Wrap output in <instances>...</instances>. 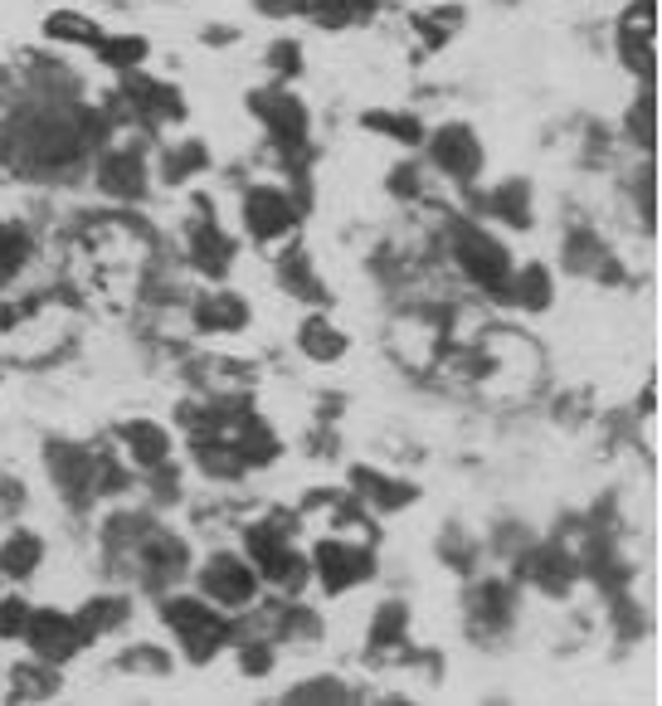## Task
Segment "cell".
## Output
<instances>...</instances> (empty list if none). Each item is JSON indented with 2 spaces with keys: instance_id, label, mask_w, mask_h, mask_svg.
<instances>
[{
  "instance_id": "obj_11",
  "label": "cell",
  "mask_w": 662,
  "mask_h": 706,
  "mask_svg": "<svg viewBox=\"0 0 662 706\" xmlns=\"http://www.w3.org/2000/svg\"><path fill=\"white\" fill-rule=\"evenodd\" d=\"M122 439L132 444L137 463H161V458H166V434L156 429V424H127V429H122Z\"/></svg>"
},
{
  "instance_id": "obj_13",
  "label": "cell",
  "mask_w": 662,
  "mask_h": 706,
  "mask_svg": "<svg viewBox=\"0 0 662 706\" xmlns=\"http://www.w3.org/2000/svg\"><path fill=\"white\" fill-rule=\"evenodd\" d=\"M516 298L526 302V307H546L551 302V278H546V268H526V273H516Z\"/></svg>"
},
{
  "instance_id": "obj_4",
  "label": "cell",
  "mask_w": 662,
  "mask_h": 706,
  "mask_svg": "<svg viewBox=\"0 0 662 706\" xmlns=\"http://www.w3.org/2000/svg\"><path fill=\"white\" fill-rule=\"evenodd\" d=\"M361 546H341V541H322L317 551H312V565H317V575H322V585L332 590H346L356 575H366L370 570V560L366 556H356Z\"/></svg>"
},
{
  "instance_id": "obj_16",
  "label": "cell",
  "mask_w": 662,
  "mask_h": 706,
  "mask_svg": "<svg viewBox=\"0 0 662 706\" xmlns=\"http://www.w3.org/2000/svg\"><path fill=\"white\" fill-rule=\"evenodd\" d=\"M302 341H307V351H312V346H317V356H322V361H332V356L341 351V336H336V332L327 327V322H317V317H312L307 327H302Z\"/></svg>"
},
{
  "instance_id": "obj_3",
  "label": "cell",
  "mask_w": 662,
  "mask_h": 706,
  "mask_svg": "<svg viewBox=\"0 0 662 706\" xmlns=\"http://www.w3.org/2000/svg\"><path fill=\"white\" fill-rule=\"evenodd\" d=\"M205 595L210 599H220V604H249L254 599V590H258V575L244 560H234V556H215L205 565Z\"/></svg>"
},
{
  "instance_id": "obj_6",
  "label": "cell",
  "mask_w": 662,
  "mask_h": 706,
  "mask_svg": "<svg viewBox=\"0 0 662 706\" xmlns=\"http://www.w3.org/2000/svg\"><path fill=\"white\" fill-rule=\"evenodd\" d=\"M244 220H249V234L273 239V234L293 229V205H288L278 190H249V200H244Z\"/></svg>"
},
{
  "instance_id": "obj_14",
  "label": "cell",
  "mask_w": 662,
  "mask_h": 706,
  "mask_svg": "<svg viewBox=\"0 0 662 706\" xmlns=\"http://www.w3.org/2000/svg\"><path fill=\"white\" fill-rule=\"evenodd\" d=\"M49 40H98V25L93 20H83V15H69V10H64V15H49Z\"/></svg>"
},
{
  "instance_id": "obj_9",
  "label": "cell",
  "mask_w": 662,
  "mask_h": 706,
  "mask_svg": "<svg viewBox=\"0 0 662 706\" xmlns=\"http://www.w3.org/2000/svg\"><path fill=\"white\" fill-rule=\"evenodd\" d=\"M40 556H44L40 536L15 531L5 546H0V570H5V575H15V580H25V575H35V570H40Z\"/></svg>"
},
{
  "instance_id": "obj_23",
  "label": "cell",
  "mask_w": 662,
  "mask_h": 706,
  "mask_svg": "<svg viewBox=\"0 0 662 706\" xmlns=\"http://www.w3.org/2000/svg\"><path fill=\"white\" fill-rule=\"evenodd\" d=\"M244 668H249L254 677H258V672L268 668V648H249V653H244Z\"/></svg>"
},
{
  "instance_id": "obj_5",
  "label": "cell",
  "mask_w": 662,
  "mask_h": 706,
  "mask_svg": "<svg viewBox=\"0 0 662 706\" xmlns=\"http://www.w3.org/2000/svg\"><path fill=\"white\" fill-rule=\"evenodd\" d=\"M30 643L40 648L44 658H69L78 643H83V634H78V624L74 619H64V614H54V609H44V614H30Z\"/></svg>"
},
{
  "instance_id": "obj_10",
  "label": "cell",
  "mask_w": 662,
  "mask_h": 706,
  "mask_svg": "<svg viewBox=\"0 0 662 706\" xmlns=\"http://www.w3.org/2000/svg\"><path fill=\"white\" fill-rule=\"evenodd\" d=\"M103 186L108 190H117V195H142V161L132 152H122V156H108V166H103Z\"/></svg>"
},
{
  "instance_id": "obj_15",
  "label": "cell",
  "mask_w": 662,
  "mask_h": 706,
  "mask_svg": "<svg viewBox=\"0 0 662 706\" xmlns=\"http://www.w3.org/2000/svg\"><path fill=\"white\" fill-rule=\"evenodd\" d=\"M190 249H195V259L205 264L210 273H220V268H224V254H229V244H224L215 229H195V239H190Z\"/></svg>"
},
{
  "instance_id": "obj_12",
  "label": "cell",
  "mask_w": 662,
  "mask_h": 706,
  "mask_svg": "<svg viewBox=\"0 0 662 706\" xmlns=\"http://www.w3.org/2000/svg\"><path fill=\"white\" fill-rule=\"evenodd\" d=\"M117 619H122V604H117V599H93L83 614H74V624H78V634H83V638L112 629Z\"/></svg>"
},
{
  "instance_id": "obj_1",
  "label": "cell",
  "mask_w": 662,
  "mask_h": 706,
  "mask_svg": "<svg viewBox=\"0 0 662 706\" xmlns=\"http://www.w3.org/2000/svg\"><path fill=\"white\" fill-rule=\"evenodd\" d=\"M166 624L176 629V638L186 643V653L195 658V663H205L224 638H229V624H224L220 614H210L200 599H171L166 604Z\"/></svg>"
},
{
  "instance_id": "obj_7",
  "label": "cell",
  "mask_w": 662,
  "mask_h": 706,
  "mask_svg": "<svg viewBox=\"0 0 662 706\" xmlns=\"http://www.w3.org/2000/svg\"><path fill=\"white\" fill-rule=\"evenodd\" d=\"M619 49H624V59L633 64L638 74H653V5H638L633 15H624V25H619Z\"/></svg>"
},
{
  "instance_id": "obj_2",
  "label": "cell",
  "mask_w": 662,
  "mask_h": 706,
  "mask_svg": "<svg viewBox=\"0 0 662 706\" xmlns=\"http://www.w3.org/2000/svg\"><path fill=\"white\" fill-rule=\"evenodd\" d=\"M458 264L473 273V283L492 288V293H507V273H512L507 249H502L497 239H487L482 229H468L463 239H458Z\"/></svg>"
},
{
  "instance_id": "obj_21",
  "label": "cell",
  "mask_w": 662,
  "mask_h": 706,
  "mask_svg": "<svg viewBox=\"0 0 662 706\" xmlns=\"http://www.w3.org/2000/svg\"><path fill=\"white\" fill-rule=\"evenodd\" d=\"M400 624H405V609H400V604L380 609V619H375V643H385V638H400Z\"/></svg>"
},
{
  "instance_id": "obj_22",
  "label": "cell",
  "mask_w": 662,
  "mask_h": 706,
  "mask_svg": "<svg viewBox=\"0 0 662 706\" xmlns=\"http://www.w3.org/2000/svg\"><path fill=\"white\" fill-rule=\"evenodd\" d=\"M497 195H502V200H497V210H502V215H512L516 224H526V205H521V186H512V190L502 186Z\"/></svg>"
},
{
  "instance_id": "obj_24",
  "label": "cell",
  "mask_w": 662,
  "mask_h": 706,
  "mask_svg": "<svg viewBox=\"0 0 662 706\" xmlns=\"http://www.w3.org/2000/svg\"><path fill=\"white\" fill-rule=\"evenodd\" d=\"M263 10H278V15H288V10H307V0H263Z\"/></svg>"
},
{
  "instance_id": "obj_20",
  "label": "cell",
  "mask_w": 662,
  "mask_h": 706,
  "mask_svg": "<svg viewBox=\"0 0 662 706\" xmlns=\"http://www.w3.org/2000/svg\"><path fill=\"white\" fill-rule=\"evenodd\" d=\"M103 54H108V64H137L142 54H147V44H142V40H122V44H103Z\"/></svg>"
},
{
  "instance_id": "obj_19",
  "label": "cell",
  "mask_w": 662,
  "mask_h": 706,
  "mask_svg": "<svg viewBox=\"0 0 662 706\" xmlns=\"http://www.w3.org/2000/svg\"><path fill=\"white\" fill-rule=\"evenodd\" d=\"M25 624H30V609L20 599H0V638H15V634H25Z\"/></svg>"
},
{
  "instance_id": "obj_8",
  "label": "cell",
  "mask_w": 662,
  "mask_h": 706,
  "mask_svg": "<svg viewBox=\"0 0 662 706\" xmlns=\"http://www.w3.org/2000/svg\"><path fill=\"white\" fill-rule=\"evenodd\" d=\"M434 156H439V166L444 171H453V176H473L478 171V137L468 127H444L439 137H434Z\"/></svg>"
},
{
  "instance_id": "obj_17",
  "label": "cell",
  "mask_w": 662,
  "mask_h": 706,
  "mask_svg": "<svg viewBox=\"0 0 662 706\" xmlns=\"http://www.w3.org/2000/svg\"><path fill=\"white\" fill-rule=\"evenodd\" d=\"M200 322H205V327H239V322H244V302H239V298H220V302H210L205 317H200Z\"/></svg>"
},
{
  "instance_id": "obj_18",
  "label": "cell",
  "mask_w": 662,
  "mask_h": 706,
  "mask_svg": "<svg viewBox=\"0 0 662 706\" xmlns=\"http://www.w3.org/2000/svg\"><path fill=\"white\" fill-rule=\"evenodd\" d=\"M273 112H278V117H268V127H278L288 142H302V132H307V127H302V108L283 98V103H273Z\"/></svg>"
}]
</instances>
